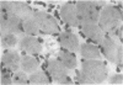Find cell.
<instances>
[{
  "label": "cell",
  "instance_id": "9a60e30c",
  "mask_svg": "<svg viewBox=\"0 0 123 85\" xmlns=\"http://www.w3.org/2000/svg\"><path fill=\"white\" fill-rule=\"evenodd\" d=\"M21 67H22V70L25 73H33L38 68V62L33 57L26 56L21 60Z\"/></svg>",
  "mask_w": 123,
  "mask_h": 85
},
{
  "label": "cell",
  "instance_id": "44dd1931",
  "mask_svg": "<svg viewBox=\"0 0 123 85\" xmlns=\"http://www.w3.org/2000/svg\"><path fill=\"white\" fill-rule=\"evenodd\" d=\"M12 84H30L24 73H15L12 75Z\"/></svg>",
  "mask_w": 123,
  "mask_h": 85
},
{
  "label": "cell",
  "instance_id": "d6986e66",
  "mask_svg": "<svg viewBox=\"0 0 123 85\" xmlns=\"http://www.w3.org/2000/svg\"><path fill=\"white\" fill-rule=\"evenodd\" d=\"M16 45V37L12 33H7V35H3L1 36V46L3 47H14Z\"/></svg>",
  "mask_w": 123,
  "mask_h": 85
},
{
  "label": "cell",
  "instance_id": "7c38bea8",
  "mask_svg": "<svg viewBox=\"0 0 123 85\" xmlns=\"http://www.w3.org/2000/svg\"><path fill=\"white\" fill-rule=\"evenodd\" d=\"M3 64L11 69L14 72H16L18 69V67L21 65V59H20V56L17 52H12V51H5L4 56H3Z\"/></svg>",
  "mask_w": 123,
  "mask_h": 85
},
{
  "label": "cell",
  "instance_id": "6da1fadb",
  "mask_svg": "<svg viewBox=\"0 0 123 85\" xmlns=\"http://www.w3.org/2000/svg\"><path fill=\"white\" fill-rule=\"evenodd\" d=\"M75 10L79 24H95L100 17L101 5L97 1H79Z\"/></svg>",
  "mask_w": 123,
  "mask_h": 85
},
{
  "label": "cell",
  "instance_id": "3957f363",
  "mask_svg": "<svg viewBox=\"0 0 123 85\" xmlns=\"http://www.w3.org/2000/svg\"><path fill=\"white\" fill-rule=\"evenodd\" d=\"M81 72L84 75L91 81V84H97L104 81L107 77V68L100 60H84Z\"/></svg>",
  "mask_w": 123,
  "mask_h": 85
},
{
  "label": "cell",
  "instance_id": "277c9868",
  "mask_svg": "<svg viewBox=\"0 0 123 85\" xmlns=\"http://www.w3.org/2000/svg\"><path fill=\"white\" fill-rule=\"evenodd\" d=\"M24 21L11 13L1 11L0 16V28H1V36L7 33H21L24 31Z\"/></svg>",
  "mask_w": 123,
  "mask_h": 85
},
{
  "label": "cell",
  "instance_id": "8fae6325",
  "mask_svg": "<svg viewBox=\"0 0 123 85\" xmlns=\"http://www.w3.org/2000/svg\"><path fill=\"white\" fill-rule=\"evenodd\" d=\"M83 28V35L87 38H91L95 42H102L104 39V32L98 27V25L95 24H85L81 26Z\"/></svg>",
  "mask_w": 123,
  "mask_h": 85
},
{
  "label": "cell",
  "instance_id": "7a4b0ae2",
  "mask_svg": "<svg viewBox=\"0 0 123 85\" xmlns=\"http://www.w3.org/2000/svg\"><path fill=\"white\" fill-rule=\"evenodd\" d=\"M122 20V13L115 6H106L100 13L98 27L102 32H113L118 27L119 21Z\"/></svg>",
  "mask_w": 123,
  "mask_h": 85
},
{
  "label": "cell",
  "instance_id": "4fadbf2b",
  "mask_svg": "<svg viewBox=\"0 0 123 85\" xmlns=\"http://www.w3.org/2000/svg\"><path fill=\"white\" fill-rule=\"evenodd\" d=\"M59 42H60V45L63 47L73 51V52H76L79 49V41H78L76 36L73 35V33H70V32L62 33L59 36Z\"/></svg>",
  "mask_w": 123,
  "mask_h": 85
},
{
  "label": "cell",
  "instance_id": "8992f818",
  "mask_svg": "<svg viewBox=\"0 0 123 85\" xmlns=\"http://www.w3.org/2000/svg\"><path fill=\"white\" fill-rule=\"evenodd\" d=\"M1 11L11 13L22 20L32 19V9L22 1H1Z\"/></svg>",
  "mask_w": 123,
  "mask_h": 85
},
{
  "label": "cell",
  "instance_id": "2e32d148",
  "mask_svg": "<svg viewBox=\"0 0 123 85\" xmlns=\"http://www.w3.org/2000/svg\"><path fill=\"white\" fill-rule=\"evenodd\" d=\"M58 60H60L63 64L67 67V68H75L76 67V58L73 53H69V52H62L59 57H58Z\"/></svg>",
  "mask_w": 123,
  "mask_h": 85
},
{
  "label": "cell",
  "instance_id": "e0dca14e",
  "mask_svg": "<svg viewBox=\"0 0 123 85\" xmlns=\"http://www.w3.org/2000/svg\"><path fill=\"white\" fill-rule=\"evenodd\" d=\"M38 26L36 24V21L33 19H28L24 21V32L30 35V36H35L38 32Z\"/></svg>",
  "mask_w": 123,
  "mask_h": 85
},
{
  "label": "cell",
  "instance_id": "ac0fdd59",
  "mask_svg": "<svg viewBox=\"0 0 123 85\" xmlns=\"http://www.w3.org/2000/svg\"><path fill=\"white\" fill-rule=\"evenodd\" d=\"M30 84H48V79L43 72H36L33 74H31Z\"/></svg>",
  "mask_w": 123,
  "mask_h": 85
},
{
  "label": "cell",
  "instance_id": "603a6c76",
  "mask_svg": "<svg viewBox=\"0 0 123 85\" xmlns=\"http://www.w3.org/2000/svg\"><path fill=\"white\" fill-rule=\"evenodd\" d=\"M122 81H123L122 74H116V75L110 78V83L111 84H122Z\"/></svg>",
  "mask_w": 123,
  "mask_h": 85
},
{
  "label": "cell",
  "instance_id": "5bb4252c",
  "mask_svg": "<svg viewBox=\"0 0 123 85\" xmlns=\"http://www.w3.org/2000/svg\"><path fill=\"white\" fill-rule=\"evenodd\" d=\"M79 49H80V54L85 58L92 59V58H100L101 57V53H100L98 48L91 43H85Z\"/></svg>",
  "mask_w": 123,
  "mask_h": 85
},
{
  "label": "cell",
  "instance_id": "9c48e42d",
  "mask_svg": "<svg viewBox=\"0 0 123 85\" xmlns=\"http://www.w3.org/2000/svg\"><path fill=\"white\" fill-rule=\"evenodd\" d=\"M60 17L65 24L70 26H79V20L76 16V10L71 3H67L60 9Z\"/></svg>",
  "mask_w": 123,
  "mask_h": 85
},
{
  "label": "cell",
  "instance_id": "ba28073f",
  "mask_svg": "<svg viewBox=\"0 0 123 85\" xmlns=\"http://www.w3.org/2000/svg\"><path fill=\"white\" fill-rule=\"evenodd\" d=\"M49 75L53 80L60 84H71V79L68 77L67 67L60 60H49L47 64Z\"/></svg>",
  "mask_w": 123,
  "mask_h": 85
},
{
  "label": "cell",
  "instance_id": "52a82bcc",
  "mask_svg": "<svg viewBox=\"0 0 123 85\" xmlns=\"http://www.w3.org/2000/svg\"><path fill=\"white\" fill-rule=\"evenodd\" d=\"M33 20L36 21L41 32L43 33H54V32H58L59 30L55 19L53 16H50L49 14H46L42 11H35Z\"/></svg>",
  "mask_w": 123,
  "mask_h": 85
},
{
  "label": "cell",
  "instance_id": "30bf717a",
  "mask_svg": "<svg viewBox=\"0 0 123 85\" xmlns=\"http://www.w3.org/2000/svg\"><path fill=\"white\" fill-rule=\"evenodd\" d=\"M20 47L21 49L26 51L27 53H31V54H37V53L41 52V48H42V42L41 39L33 37V36H28L21 39L20 42Z\"/></svg>",
  "mask_w": 123,
  "mask_h": 85
},
{
  "label": "cell",
  "instance_id": "ffe728a7",
  "mask_svg": "<svg viewBox=\"0 0 123 85\" xmlns=\"http://www.w3.org/2000/svg\"><path fill=\"white\" fill-rule=\"evenodd\" d=\"M1 84H4V85L12 84L11 69H9V68H3V65H1Z\"/></svg>",
  "mask_w": 123,
  "mask_h": 85
},
{
  "label": "cell",
  "instance_id": "7402d4cb",
  "mask_svg": "<svg viewBox=\"0 0 123 85\" xmlns=\"http://www.w3.org/2000/svg\"><path fill=\"white\" fill-rule=\"evenodd\" d=\"M76 80L80 84H91V81L84 75L83 72H76Z\"/></svg>",
  "mask_w": 123,
  "mask_h": 85
},
{
  "label": "cell",
  "instance_id": "5b68a950",
  "mask_svg": "<svg viewBox=\"0 0 123 85\" xmlns=\"http://www.w3.org/2000/svg\"><path fill=\"white\" fill-rule=\"evenodd\" d=\"M102 52L106 56V58L116 64L122 65V45L118 43L117 41L111 38L110 36L104 37L102 39Z\"/></svg>",
  "mask_w": 123,
  "mask_h": 85
}]
</instances>
